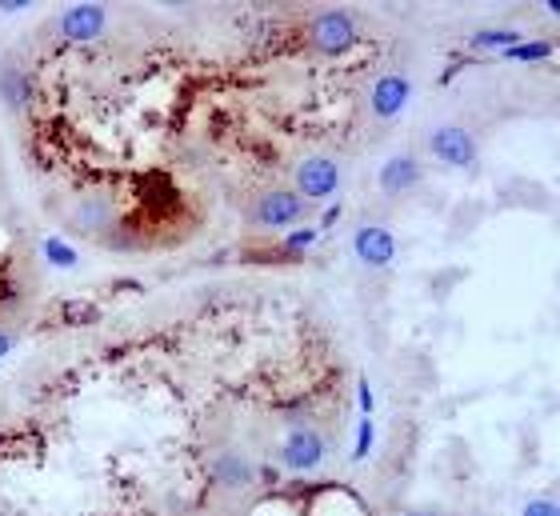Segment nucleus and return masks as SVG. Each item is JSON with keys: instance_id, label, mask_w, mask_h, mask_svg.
Here are the masks:
<instances>
[{"instance_id": "nucleus-5", "label": "nucleus", "mask_w": 560, "mask_h": 516, "mask_svg": "<svg viewBox=\"0 0 560 516\" xmlns=\"http://www.w3.org/2000/svg\"><path fill=\"white\" fill-rule=\"evenodd\" d=\"M252 216H256V224H264V228H288V224H296V220L304 216V200H300L296 192L276 188V192H264V196L256 200Z\"/></svg>"}, {"instance_id": "nucleus-21", "label": "nucleus", "mask_w": 560, "mask_h": 516, "mask_svg": "<svg viewBox=\"0 0 560 516\" xmlns=\"http://www.w3.org/2000/svg\"><path fill=\"white\" fill-rule=\"evenodd\" d=\"M8 348H12V332H4V328H0V356H4Z\"/></svg>"}, {"instance_id": "nucleus-6", "label": "nucleus", "mask_w": 560, "mask_h": 516, "mask_svg": "<svg viewBox=\"0 0 560 516\" xmlns=\"http://www.w3.org/2000/svg\"><path fill=\"white\" fill-rule=\"evenodd\" d=\"M352 252H356L360 264L384 268V264H392V256H396V236H392L384 224H364V228L352 236Z\"/></svg>"}, {"instance_id": "nucleus-15", "label": "nucleus", "mask_w": 560, "mask_h": 516, "mask_svg": "<svg viewBox=\"0 0 560 516\" xmlns=\"http://www.w3.org/2000/svg\"><path fill=\"white\" fill-rule=\"evenodd\" d=\"M44 256H48L56 268H76V252H72L64 240H56V236L44 240Z\"/></svg>"}, {"instance_id": "nucleus-9", "label": "nucleus", "mask_w": 560, "mask_h": 516, "mask_svg": "<svg viewBox=\"0 0 560 516\" xmlns=\"http://www.w3.org/2000/svg\"><path fill=\"white\" fill-rule=\"evenodd\" d=\"M416 180H420V164L412 156H392L380 168V188L384 192H408V188H416Z\"/></svg>"}, {"instance_id": "nucleus-12", "label": "nucleus", "mask_w": 560, "mask_h": 516, "mask_svg": "<svg viewBox=\"0 0 560 516\" xmlns=\"http://www.w3.org/2000/svg\"><path fill=\"white\" fill-rule=\"evenodd\" d=\"M76 220H80V228H104V224L112 220V204H108L104 196H96V200H88V204L76 212Z\"/></svg>"}, {"instance_id": "nucleus-3", "label": "nucleus", "mask_w": 560, "mask_h": 516, "mask_svg": "<svg viewBox=\"0 0 560 516\" xmlns=\"http://www.w3.org/2000/svg\"><path fill=\"white\" fill-rule=\"evenodd\" d=\"M340 188V168L328 156H308L296 164V196L300 200H328Z\"/></svg>"}, {"instance_id": "nucleus-2", "label": "nucleus", "mask_w": 560, "mask_h": 516, "mask_svg": "<svg viewBox=\"0 0 560 516\" xmlns=\"http://www.w3.org/2000/svg\"><path fill=\"white\" fill-rule=\"evenodd\" d=\"M428 152L440 160V164H452V168H468L476 160V140L468 128L460 124H440L428 132Z\"/></svg>"}, {"instance_id": "nucleus-4", "label": "nucleus", "mask_w": 560, "mask_h": 516, "mask_svg": "<svg viewBox=\"0 0 560 516\" xmlns=\"http://www.w3.org/2000/svg\"><path fill=\"white\" fill-rule=\"evenodd\" d=\"M328 456V440L316 428H292L280 444V464L292 472H308Z\"/></svg>"}, {"instance_id": "nucleus-16", "label": "nucleus", "mask_w": 560, "mask_h": 516, "mask_svg": "<svg viewBox=\"0 0 560 516\" xmlns=\"http://www.w3.org/2000/svg\"><path fill=\"white\" fill-rule=\"evenodd\" d=\"M216 472H220L228 484H244V480H248V464H244V460H236V456H224Z\"/></svg>"}, {"instance_id": "nucleus-1", "label": "nucleus", "mask_w": 560, "mask_h": 516, "mask_svg": "<svg viewBox=\"0 0 560 516\" xmlns=\"http://www.w3.org/2000/svg\"><path fill=\"white\" fill-rule=\"evenodd\" d=\"M312 44L324 52V56H340L356 44V16L352 12H340V8H328L316 16L312 24Z\"/></svg>"}, {"instance_id": "nucleus-14", "label": "nucleus", "mask_w": 560, "mask_h": 516, "mask_svg": "<svg viewBox=\"0 0 560 516\" xmlns=\"http://www.w3.org/2000/svg\"><path fill=\"white\" fill-rule=\"evenodd\" d=\"M60 316H64V324H96L100 320V308L96 304H88V300H68L64 308H60Z\"/></svg>"}, {"instance_id": "nucleus-18", "label": "nucleus", "mask_w": 560, "mask_h": 516, "mask_svg": "<svg viewBox=\"0 0 560 516\" xmlns=\"http://www.w3.org/2000/svg\"><path fill=\"white\" fill-rule=\"evenodd\" d=\"M520 516H560V508H556V500L552 496H536V500H528L524 504V512Z\"/></svg>"}, {"instance_id": "nucleus-17", "label": "nucleus", "mask_w": 560, "mask_h": 516, "mask_svg": "<svg viewBox=\"0 0 560 516\" xmlns=\"http://www.w3.org/2000/svg\"><path fill=\"white\" fill-rule=\"evenodd\" d=\"M372 452V420L368 416H360V424H356V452H352V460H364Z\"/></svg>"}, {"instance_id": "nucleus-7", "label": "nucleus", "mask_w": 560, "mask_h": 516, "mask_svg": "<svg viewBox=\"0 0 560 516\" xmlns=\"http://www.w3.org/2000/svg\"><path fill=\"white\" fill-rule=\"evenodd\" d=\"M408 96H412L408 76H400V72H384V76L372 84V96H368V100H372V112H376L380 120H392V116L404 112Z\"/></svg>"}, {"instance_id": "nucleus-8", "label": "nucleus", "mask_w": 560, "mask_h": 516, "mask_svg": "<svg viewBox=\"0 0 560 516\" xmlns=\"http://www.w3.org/2000/svg\"><path fill=\"white\" fill-rule=\"evenodd\" d=\"M104 28V8L100 4H72L60 12V36L64 40H96Z\"/></svg>"}, {"instance_id": "nucleus-10", "label": "nucleus", "mask_w": 560, "mask_h": 516, "mask_svg": "<svg viewBox=\"0 0 560 516\" xmlns=\"http://www.w3.org/2000/svg\"><path fill=\"white\" fill-rule=\"evenodd\" d=\"M520 44V32L516 28H484V32H476L472 36V48H500V52H508V48H516Z\"/></svg>"}, {"instance_id": "nucleus-13", "label": "nucleus", "mask_w": 560, "mask_h": 516, "mask_svg": "<svg viewBox=\"0 0 560 516\" xmlns=\"http://www.w3.org/2000/svg\"><path fill=\"white\" fill-rule=\"evenodd\" d=\"M504 56H508V60H520V64H532V60H548V56H552V44H548V40H528V44L520 40V44L508 48Z\"/></svg>"}, {"instance_id": "nucleus-11", "label": "nucleus", "mask_w": 560, "mask_h": 516, "mask_svg": "<svg viewBox=\"0 0 560 516\" xmlns=\"http://www.w3.org/2000/svg\"><path fill=\"white\" fill-rule=\"evenodd\" d=\"M0 92L12 108H20L28 100V88H24V72L20 68H0Z\"/></svg>"}, {"instance_id": "nucleus-20", "label": "nucleus", "mask_w": 560, "mask_h": 516, "mask_svg": "<svg viewBox=\"0 0 560 516\" xmlns=\"http://www.w3.org/2000/svg\"><path fill=\"white\" fill-rule=\"evenodd\" d=\"M360 404L372 408V388H368V380H360Z\"/></svg>"}, {"instance_id": "nucleus-22", "label": "nucleus", "mask_w": 560, "mask_h": 516, "mask_svg": "<svg viewBox=\"0 0 560 516\" xmlns=\"http://www.w3.org/2000/svg\"><path fill=\"white\" fill-rule=\"evenodd\" d=\"M404 516H436V512H404Z\"/></svg>"}, {"instance_id": "nucleus-19", "label": "nucleus", "mask_w": 560, "mask_h": 516, "mask_svg": "<svg viewBox=\"0 0 560 516\" xmlns=\"http://www.w3.org/2000/svg\"><path fill=\"white\" fill-rule=\"evenodd\" d=\"M316 236H320V228H300V232H288L284 244H288V248H308Z\"/></svg>"}]
</instances>
